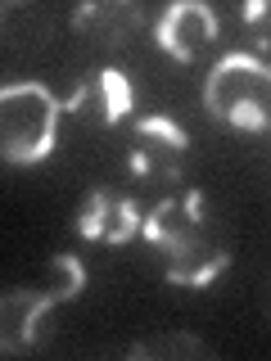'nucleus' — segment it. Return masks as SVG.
I'll use <instances>...</instances> for the list:
<instances>
[{
	"label": "nucleus",
	"instance_id": "f257e3e1",
	"mask_svg": "<svg viewBox=\"0 0 271 361\" xmlns=\"http://www.w3.org/2000/svg\"><path fill=\"white\" fill-rule=\"evenodd\" d=\"M203 109L240 131L271 127V68L248 50H231L203 77Z\"/></svg>",
	"mask_w": 271,
	"mask_h": 361
},
{
	"label": "nucleus",
	"instance_id": "f03ea898",
	"mask_svg": "<svg viewBox=\"0 0 271 361\" xmlns=\"http://www.w3.org/2000/svg\"><path fill=\"white\" fill-rule=\"evenodd\" d=\"M64 99L50 95L41 82H9L0 86V163L32 167L54 149Z\"/></svg>",
	"mask_w": 271,
	"mask_h": 361
},
{
	"label": "nucleus",
	"instance_id": "7ed1b4c3",
	"mask_svg": "<svg viewBox=\"0 0 271 361\" xmlns=\"http://www.w3.org/2000/svg\"><path fill=\"white\" fill-rule=\"evenodd\" d=\"M54 285L50 289H5L0 293V353L23 357L41 343V321L54 302L77 298L86 285V267L77 262L73 253L54 257Z\"/></svg>",
	"mask_w": 271,
	"mask_h": 361
},
{
	"label": "nucleus",
	"instance_id": "20e7f679",
	"mask_svg": "<svg viewBox=\"0 0 271 361\" xmlns=\"http://www.w3.org/2000/svg\"><path fill=\"white\" fill-rule=\"evenodd\" d=\"M154 37L172 59L195 63L199 54L222 37V18H217V9L203 5V0H176V5H167L163 14L154 18Z\"/></svg>",
	"mask_w": 271,
	"mask_h": 361
},
{
	"label": "nucleus",
	"instance_id": "39448f33",
	"mask_svg": "<svg viewBox=\"0 0 271 361\" xmlns=\"http://www.w3.org/2000/svg\"><path fill=\"white\" fill-rule=\"evenodd\" d=\"M199 221L203 217H195L181 199H163V203H154V208L140 217V231H145V240H150V244L163 248L167 262H186V257L212 248L208 240H203V226Z\"/></svg>",
	"mask_w": 271,
	"mask_h": 361
},
{
	"label": "nucleus",
	"instance_id": "423d86ee",
	"mask_svg": "<svg viewBox=\"0 0 271 361\" xmlns=\"http://www.w3.org/2000/svg\"><path fill=\"white\" fill-rule=\"evenodd\" d=\"M145 23V14L127 0H95V5H82L73 14V27L90 32L100 45H127L131 32Z\"/></svg>",
	"mask_w": 271,
	"mask_h": 361
},
{
	"label": "nucleus",
	"instance_id": "0eeeda50",
	"mask_svg": "<svg viewBox=\"0 0 271 361\" xmlns=\"http://www.w3.org/2000/svg\"><path fill=\"white\" fill-rule=\"evenodd\" d=\"M86 86H90L86 109H95L104 127H118V122H127L136 95H131V82H127V73H122V68H100V73L86 77Z\"/></svg>",
	"mask_w": 271,
	"mask_h": 361
},
{
	"label": "nucleus",
	"instance_id": "6e6552de",
	"mask_svg": "<svg viewBox=\"0 0 271 361\" xmlns=\"http://www.w3.org/2000/svg\"><path fill=\"white\" fill-rule=\"evenodd\" d=\"M127 357L131 361H208L212 357V348L203 343L199 334H154V338H140V343H131L127 348Z\"/></svg>",
	"mask_w": 271,
	"mask_h": 361
},
{
	"label": "nucleus",
	"instance_id": "1a4fd4ad",
	"mask_svg": "<svg viewBox=\"0 0 271 361\" xmlns=\"http://www.w3.org/2000/svg\"><path fill=\"white\" fill-rule=\"evenodd\" d=\"M231 267V253L226 248H203V253L186 257V262H167V285H181V289H208L222 271Z\"/></svg>",
	"mask_w": 271,
	"mask_h": 361
},
{
	"label": "nucleus",
	"instance_id": "9d476101",
	"mask_svg": "<svg viewBox=\"0 0 271 361\" xmlns=\"http://www.w3.org/2000/svg\"><path fill=\"white\" fill-rule=\"evenodd\" d=\"M181 149H172V145H163V140H150V135H140V145H136V154H131V167L140 176H158V180H176L181 176Z\"/></svg>",
	"mask_w": 271,
	"mask_h": 361
},
{
	"label": "nucleus",
	"instance_id": "9b49d317",
	"mask_svg": "<svg viewBox=\"0 0 271 361\" xmlns=\"http://www.w3.org/2000/svg\"><path fill=\"white\" fill-rule=\"evenodd\" d=\"M140 235V208L136 199L127 195H113V208H109V226H104V240L100 244H127Z\"/></svg>",
	"mask_w": 271,
	"mask_h": 361
},
{
	"label": "nucleus",
	"instance_id": "f8f14e48",
	"mask_svg": "<svg viewBox=\"0 0 271 361\" xmlns=\"http://www.w3.org/2000/svg\"><path fill=\"white\" fill-rule=\"evenodd\" d=\"M109 208H113V195L109 190H90L86 195V208L77 212V231L86 235V240H104V226H109Z\"/></svg>",
	"mask_w": 271,
	"mask_h": 361
},
{
	"label": "nucleus",
	"instance_id": "ddd939ff",
	"mask_svg": "<svg viewBox=\"0 0 271 361\" xmlns=\"http://www.w3.org/2000/svg\"><path fill=\"white\" fill-rule=\"evenodd\" d=\"M136 135H150V140H163V145H172V149L186 154V145H190V135L186 127H176L167 113H150V118H140L136 122Z\"/></svg>",
	"mask_w": 271,
	"mask_h": 361
},
{
	"label": "nucleus",
	"instance_id": "4468645a",
	"mask_svg": "<svg viewBox=\"0 0 271 361\" xmlns=\"http://www.w3.org/2000/svg\"><path fill=\"white\" fill-rule=\"evenodd\" d=\"M244 18L248 23H253V18H267V5H263V0H248V5H244Z\"/></svg>",
	"mask_w": 271,
	"mask_h": 361
}]
</instances>
